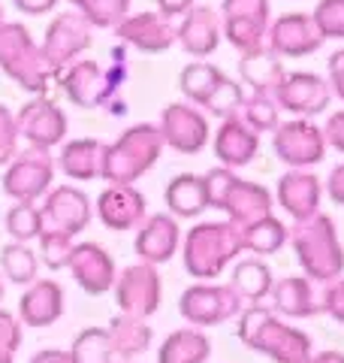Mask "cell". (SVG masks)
<instances>
[{
	"label": "cell",
	"mask_w": 344,
	"mask_h": 363,
	"mask_svg": "<svg viewBox=\"0 0 344 363\" xmlns=\"http://www.w3.org/2000/svg\"><path fill=\"white\" fill-rule=\"evenodd\" d=\"M239 339L248 348L263 351L275 363H302L311 354V339L296 327L278 321L275 312L263 303L239 312Z\"/></svg>",
	"instance_id": "6da1fadb"
},
{
	"label": "cell",
	"mask_w": 344,
	"mask_h": 363,
	"mask_svg": "<svg viewBox=\"0 0 344 363\" xmlns=\"http://www.w3.org/2000/svg\"><path fill=\"white\" fill-rule=\"evenodd\" d=\"M242 230L233 221H200L185 236V269L193 279H217L242 255Z\"/></svg>",
	"instance_id": "7a4b0ae2"
},
{
	"label": "cell",
	"mask_w": 344,
	"mask_h": 363,
	"mask_svg": "<svg viewBox=\"0 0 344 363\" xmlns=\"http://www.w3.org/2000/svg\"><path fill=\"white\" fill-rule=\"evenodd\" d=\"M160 152H164V136L154 124H133L112 145L103 149L100 179L112 182V185H133L157 164Z\"/></svg>",
	"instance_id": "3957f363"
},
{
	"label": "cell",
	"mask_w": 344,
	"mask_h": 363,
	"mask_svg": "<svg viewBox=\"0 0 344 363\" xmlns=\"http://www.w3.org/2000/svg\"><path fill=\"white\" fill-rule=\"evenodd\" d=\"M209 209H224L239 230L272 215V194L263 185L233 176V169L214 167L202 176Z\"/></svg>",
	"instance_id": "277c9868"
},
{
	"label": "cell",
	"mask_w": 344,
	"mask_h": 363,
	"mask_svg": "<svg viewBox=\"0 0 344 363\" xmlns=\"http://www.w3.org/2000/svg\"><path fill=\"white\" fill-rule=\"evenodd\" d=\"M290 242L296 248V257L305 269V279L311 281H323L329 285L332 279L341 276L344 269V252L336 233V224H332L329 215H311L305 221H296Z\"/></svg>",
	"instance_id": "5b68a950"
},
{
	"label": "cell",
	"mask_w": 344,
	"mask_h": 363,
	"mask_svg": "<svg viewBox=\"0 0 344 363\" xmlns=\"http://www.w3.org/2000/svg\"><path fill=\"white\" fill-rule=\"evenodd\" d=\"M112 70H103L94 61H79L64 76V91L70 94L73 104L94 109V106H112V97L121 91L127 79V49L118 45L112 52Z\"/></svg>",
	"instance_id": "8992f818"
},
{
	"label": "cell",
	"mask_w": 344,
	"mask_h": 363,
	"mask_svg": "<svg viewBox=\"0 0 344 363\" xmlns=\"http://www.w3.org/2000/svg\"><path fill=\"white\" fill-rule=\"evenodd\" d=\"M269 25V0H224L221 4V30L239 52L263 49Z\"/></svg>",
	"instance_id": "52a82bcc"
},
{
	"label": "cell",
	"mask_w": 344,
	"mask_h": 363,
	"mask_svg": "<svg viewBox=\"0 0 344 363\" xmlns=\"http://www.w3.org/2000/svg\"><path fill=\"white\" fill-rule=\"evenodd\" d=\"M242 300L229 285H190L178 300V312L193 327H214L242 312Z\"/></svg>",
	"instance_id": "ba28073f"
},
{
	"label": "cell",
	"mask_w": 344,
	"mask_h": 363,
	"mask_svg": "<svg viewBox=\"0 0 344 363\" xmlns=\"http://www.w3.org/2000/svg\"><path fill=\"white\" fill-rule=\"evenodd\" d=\"M272 133H275V140H272L275 155H278L287 167L305 169V167H314L323 161V155H326L323 130L308 118H293L287 124H278Z\"/></svg>",
	"instance_id": "9c48e42d"
},
{
	"label": "cell",
	"mask_w": 344,
	"mask_h": 363,
	"mask_svg": "<svg viewBox=\"0 0 344 363\" xmlns=\"http://www.w3.org/2000/svg\"><path fill=\"white\" fill-rule=\"evenodd\" d=\"M115 303H118L121 315L130 318H151L160 309V276L151 264H136L127 267L115 279Z\"/></svg>",
	"instance_id": "30bf717a"
},
{
	"label": "cell",
	"mask_w": 344,
	"mask_h": 363,
	"mask_svg": "<svg viewBox=\"0 0 344 363\" xmlns=\"http://www.w3.org/2000/svg\"><path fill=\"white\" fill-rule=\"evenodd\" d=\"M272 100H275V106L284 112L311 118V116H320V112L329 109L332 91H329L326 79L317 73H284L278 88L272 91Z\"/></svg>",
	"instance_id": "8fae6325"
},
{
	"label": "cell",
	"mask_w": 344,
	"mask_h": 363,
	"mask_svg": "<svg viewBox=\"0 0 344 363\" xmlns=\"http://www.w3.org/2000/svg\"><path fill=\"white\" fill-rule=\"evenodd\" d=\"M160 136L164 145L176 149L181 155H197L209 143V121L193 104H169L160 112Z\"/></svg>",
	"instance_id": "7c38bea8"
},
{
	"label": "cell",
	"mask_w": 344,
	"mask_h": 363,
	"mask_svg": "<svg viewBox=\"0 0 344 363\" xmlns=\"http://www.w3.org/2000/svg\"><path fill=\"white\" fill-rule=\"evenodd\" d=\"M320 45H323V37L314 28L311 16L305 13H287L278 16L269 25L266 33V49L278 58H302V55H314Z\"/></svg>",
	"instance_id": "4fadbf2b"
},
{
	"label": "cell",
	"mask_w": 344,
	"mask_h": 363,
	"mask_svg": "<svg viewBox=\"0 0 344 363\" xmlns=\"http://www.w3.org/2000/svg\"><path fill=\"white\" fill-rule=\"evenodd\" d=\"M40 221H42L40 233L76 236L79 230H85L88 221H91V203L82 191L64 185V188H57L49 197V203L40 209Z\"/></svg>",
	"instance_id": "5bb4252c"
},
{
	"label": "cell",
	"mask_w": 344,
	"mask_h": 363,
	"mask_svg": "<svg viewBox=\"0 0 344 363\" xmlns=\"http://www.w3.org/2000/svg\"><path fill=\"white\" fill-rule=\"evenodd\" d=\"M115 30H118L124 45H133L139 52L154 55V52H166L169 45H176L178 25H176V18H169L164 13H136L124 18Z\"/></svg>",
	"instance_id": "9a60e30c"
},
{
	"label": "cell",
	"mask_w": 344,
	"mask_h": 363,
	"mask_svg": "<svg viewBox=\"0 0 344 363\" xmlns=\"http://www.w3.org/2000/svg\"><path fill=\"white\" fill-rule=\"evenodd\" d=\"M181 245V230L178 221L172 215L157 212L151 218H145L136 233V255L142 257V264H166V260L178 252Z\"/></svg>",
	"instance_id": "2e32d148"
},
{
	"label": "cell",
	"mask_w": 344,
	"mask_h": 363,
	"mask_svg": "<svg viewBox=\"0 0 344 363\" xmlns=\"http://www.w3.org/2000/svg\"><path fill=\"white\" fill-rule=\"evenodd\" d=\"M73 276L79 281V288L85 294H106L115 285V260L103 252L97 242H82V245H73V255H70V264Z\"/></svg>",
	"instance_id": "e0dca14e"
},
{
	"label": "cell",
	"mask_w": 344,
	"mask_h": 363,
	"mask_svg": "<svg viewBox=\"0 0 344 363\" xmlns=\"http://www.w3.org/2000/svg\"><path fill=\"white\" fill-rule=\"evenodd\" d=\"M97 215L109 230H136L145 221V197L133 185H112L100 194Z\"/></svg>",
	"instance_id": "ac0fdd59"
},
{
	"label": "cell",
	"mask_w": 344,
	"mask_h": 363,
	"mask_svg": "<svg viewBox=\"0 0 344 363\" xmlns=\"http://www.w3.org/2000/svg\"><path fill=\"white\" fill-rule=\"evenodd\" d=\"M320 197H323V188H320V179L314 173L290 169V173H284L278 179V203L296 221H305V218H311V215H317Z\"/></svg>",
	"instance_id": "d6986e66"
},
{
	"label": "cell",
	"mask_w": 344,
	"mask_h": 363,
	"mask_svg": "<svg viewBox=\"0 0 344 363\" xmlns=\"http://www.w3.org/2000/svg\"><path fill=\"white\" fill-rule=\"evenodd\" d=\"M176 43L193 58H205L221 43V16L212 6H193L181 16V25L176 33Z\"/></svg>",
	"instance_id": "ffe728a7"
},
{
	"label": "cell",
	"mask_w": 344,
	"mask_h": 363,
	"mask_svg": "<svg viewBox=\"0 0 344 363\" xmlns=\"http://www.w3.org/2000/svg\"><path fill=\"white\" fill-rule=\"evenodd\" d=\"M91 45V25L79 13H67L49 28V40H45V64L61 67L73 61L79 52Z\"/></svg>",
	"instance_id": "44dd1931"
},
{
	"label": "cell",
	"mask_w": 344,
	"mask_h": 363,
	"mask_svg": "<svg viewBox=\"0 0 344 363\" xmlns=\"http://www.w3.org/2000/svg\"><path fill=\"white\" fill-rule=\"evenodd\" d=\"M257 149H260V133L251 130L239 116L224 118V124L214 133V155L227 169L251 164Z\"/></svg>",
	"instance_id": "7402d4cb"
},
{
	"label": "cell",
	"mask_w": 344,
	"mask_h": 363,
	"mask_svg": "<svg viewBox=\"0 0 344 363\" xmlns=\"http://www.w3.org/2000/svg\"><path fill=\"white\" fill-rule=\"evenodd\" d=\"M49 182H52L49 155H45L42 149H33L6 173V194L18 197L21 203H30L33 197L45 194Z\"/></svg>",
	"instance_id": "603a6c76"
},
{
	"label": "cell",
	"mask_w": 344,
	"mask_h": 363,
	"mask_svg": "<svg viewBox=\"0 0 344 363\" xmlns=\"http://www.w3.org/2000/svg\"><path fill=\"white\" fill-rule=\"evenodd\" d=\"M18 315L28 327H49L64 315V291L57 281H30L25 297L18 300Z\"/></svg>",
	"instance_id": "cb8c5ba5"
},
{
	"label": "cell",
	"mask_w": 344,
	"mask_h": 363,
	"mask_svg": "<svg viewBox=\"0 0 344 363\" xmlns=\"http://www.w3.org/2000/svg\"><path fill=\"white\" fill-rule=\"evenodd\" d=\"M272 309H278L287 318H311L320 312V294L314 291L311 279L287 276L281 281H272L269 291Z\"/></svg>",
	"instance_id": "d4e9b609"
},
{
	"label": "cell",
	"mask_w": 344,
	"mask_h": 363,
	"mask_svg": "<svg viewBox=\"0 0 344 363\" xmlns=\"http://www.w3.org/2000/svg\"><path fill=\"white\" fill-rule=\"evenodd\" d=\"M239 76H242V85H251L254 94L272 97V91L278 88V82L284 79V64L278 55H272L266 45H263V49H254V52H242Z\"/></svg>",
	"instance_id": "484cf974"
},
{
	"label": "cell",
	"mask_w": 344,
	"mask_h": 363,
	"mask_svg": "<svg viewBox=\"0 0 344 363\" xmlns=\"http://www.w3.org/2000/svg\"><path fill=\"white\" fill-rule=\"evenodd\" d=\"M106 333H109L115 363H130L136 354H142V351L151 345L148 324L139 321V318H130V315H115L112 324L106 327Z\"/></svg>",
	"instance_id": "4316f807"
},
{
	"label": "cell",
	"mask_w": 344,
	"mask_h": 363,
	"mask_svg": "<svg viewBox=\"0 0 344 363\" xmlns=\"http://www.w3.org/2000/svg\"><path fill=\"white\" fill-rule=\"evenodd\" d=\"M166 206L172 218H197L209 209V197H205L202 176L181 173L166 185Z\"/></svg>",
	"instance_id": "83f0119b"
},
{
	"label": "cell",
	"mask_w": 344,
	"mask_h": 363,
	"mask_svg": "<svg viewBox=\"0 0 344 363\" xmlns=\"http://www.w3.org/2000/svg\"><path fill=\"white\" fill-rule=\"evenodd\" d=\"M21 128H25L30 143H37L40 149H49V145L61 143V136L67 133V118L52 104H30L21 112Z\"/></svg>",
	"instance_id": "f1b7e54d"
},
{
	"label": "cell",
	"mask_w": 344,
	"mask_h": 363,
	"mask_svg": "<svg viewBox=\"0 0 344 363\" xmlns=\"http://www.w3.org/2000/svg\"><path fill=\"white\" fill-rule=\"evenodd\" d=\"M212 354L209 336L197 327H185L164 339V345L157 351V363H205Z\"/></svg>",
	"instance_id": "f546056e"
},
{
	"label": "cell",
	"mask_w": 344,
	"mask_h": 363,
	"mask_svg": "<svg viewBox=\"0 0 344 363\" xmlns=\"http://www.w3.org/2000/svg\"><path fill=\"white\" fill-rule=\"evenodd\" d=\"M229 288L236 291V297L248 303V306H260L269 297L272 291V272L263 260L251 257V260H239L233 269V279H229Z\"/></svg>",
	"instance_id": "4dcf8cb0"
},
{
	"label": "cell",
	"mask_w": 344,
	"mask_h": 363,
	"mask_svg": "<svg viewBox=\"0 0 344 363\" xmlns=\"http://www.w3.org/2000/svg\"><path fill=\"white\" fill-rule=\"evenodd\" d=\"M103 145L100 140H76L67 143L61 152V169L70 179H100L103 169Z\"/></svg>",
	"instance_id": "1f68e13d"
},
{
	"label": "cell",
	"mask_w": 344,
	"mask_h": 363,
	"mask_svg": "<svg viewBox=\"0 0 344 363\" xmlns=\"http://www.w3.org/2000/svg\"><path fill=\"white\" fill-rule=\"evenodd\" d=\"M221 79H224L221 67H214L209 61H190L185 70H181V76H178V88L185 91L188 104H193V106L200 109L205 100H209L212 91L217 88Z\"/></svg>",
	"instance_id": "d6a6232c"
},
{
	"label": "cell",
	"mask_w": 344,
	"mask_h": 363,
	"mask_svg": "<svg viewBox=\"0 0 344 363\" xmlns=\"http://www.w3.org/2000/svg\"><path fill=\"white\" fill-rule=\"evenodd\" d=\"M287 242V227L269 215V218H260L254 224L242 227V248L254 255H275L278 248Z\"/></svg>",
	"instance_id": "836d02e7"
},
{
	"label": "cell",
	"mask_w": 344,
	"mask_h": 363,
	"mask_svg": "<svg viewBox=\"0 0 344 363\" xmlns=\"http://www.w3.org/2000/svg\"><path fill=\"white\" fill-rule=\"evenodd\" d=\"M67 354H70L73 363H115L106 327H88V330H82Z\"/></svg>",
	"instance_id": "e575fe53"
},
{
	"label": "cell",
	"mask_w": 344,
	"mask_h": 363,
	"mask_svg": "<svg viewBox=\"0 0 344 363\" xmlns=\"http://www.w3.org/2000/svg\"><path fill=\"white\" fill-rule=\"evenodd\" d=\"M91 28H118L130 16V0H70Z\"/></svg>",
	"instance_id": "d590c367"
},
{
	"label": "cell",
	"mask_w": 344,
	"mask_h": 363,
	"mask_svg": "<svg viewBox=\"0 0 344 363\" xmlns=\"http://www.w3.org/2000/svg\"><path fill=\"white\" fill-rule=\"evenodd\" d=\"M0 267H4L6 279H13L16 285H30V281H37L40 260L25 242H13L0 252Z\"/></svg>",
	"instance_id": "8d00e7d4"
},
{
	"label": "cell",
	"mask_w": 344,
	"mask_h": 363,
	"mask_svg": "<svg viewBox=\"0 0 344 363\" xmlns=\"http://www.w3.org/2000/svg\"><path fill=\"white\" fill-rule=\"evenodd\" d=\"M239 118L254 133H266V130L278 128V106H275V100L266 94H251L242 100V106H239Z\"/></svg>",
	"instance_id": "74e56055"
},
{
	"label": "cell",
	"mask_w": 344,
	"mask_h": 363,
	"mask_svg": "<svg viewBox=\"0 0 344 363\" xmlns=\"http://www.w3.org/2000/svg\"><path fill=\"white\" fill-rule=\"evenodd\" d=\"M242 100H245L242 82H236V79L224 76L221 82H217V88L209 94V100L202 104V109H209L212 116H217V118H233V116H239V106H242Z\"/></svg>",
	"instance_id": "f35d334b"
},
{
	"label": "cell",
	"mask_w": 344,
	"mask_h": 363,
	"mask_svg": "<svg viewBox=\"0 0 344 363\" xmlns=\"http://www.w3.org/2000/svg\"><path fill=\"white\" fill-rule=\"evenodd\" d=\"M6 230L13 233L16 242L37 240L40 230H42L40 209L33 206V203H18V206H13V209H9V215H6Z\"/></svg>",
	"instance_id": "ab89813d"
},
{
	"label": "cell",
	"mask_w": 344,
	"mask_h": 363,
	"mask_svg": "<svg viewBox=\"0 0 344 363\" xmlns=\"http://www.w3.org/2000/svg\"><path fill=\"white\" fill-rule=\"evenodd\" d=\"M311 21L323 40H344V0H320Z\"/></svg>",
	"instance_id": "60d3db41"
},
{
	"label": "cell",
	"mask_w": 344,
	"mask_h": 363,
	"mask_svg": "<svg viewBox=\"0 0 344 363\" xmlns=\"http://www.w3.org/2000/svg\"><path fill=\"white\" fill-rule=\"evenodd\" d=\"M40 255L49 269H64L73 255V236L64 233H40Z\"/></svg>",
	"instance_id": "b9f144b4"
},
{
	"label": "cell",
	"mask_w": 344,
	"mask_h": 363,
	"mask_svg": "<svg viewBox=\"0 0 344 363\" xmlns=\"http://www.w3.org/2000/svg\"><path fill=\"white\" fill-rule=\"evenodd\" d=\"M320 312L344 324V279H332L320 294Z\"/></svg>",
	"instance_id": "7bdbcfd3"
},
{
	"label": "cell",
	"mask_w": 344,
	"mask_h": 363,
	"mask_svg": "<svg viewBox=\"0 0 344 363\" xmlns=\"http://www.w3.org/2000/svg\"><path fill=\"white\" fill-rule=\"evenodd\" d=\"M18 345H21V324L9 312L0 309V354L16 357Z\"/></svg>",
	"instance_id": "ee69618b"
},
{
	"label": "cell",
	"mask_w": 344,
	"mask_h": 363,
	"mask_svg": "<svg viewBox=\"0 0 344 363\" xmlns=\"http://www.w3.org/2000/svg\"><path fill=\"white\" fill-rule=\"evenodd\" d=\"M323 140H326V145H332L336 152H341V155H344V109L332 112V116L326 118Z\"/></svg>",
	"instance_id": "f6af8a7d"
},
{
	"label": "cell",
	"mask_w": 344,
	"mask_h": 363,
	"mask_svg": "<svg viewBox=\"0 0 344 363\" xmlns=\"http://www.w3.org/2000/svg\"><path fill=\"white\" fill-rule=\"evenodd\" d=\"M329 91H336L344 100V49L329 58Z\"/></svg>",
	"instance_id": "bcb514c9"
},
{
	"label": "cell",
	"mask_w": 344,
	"mask_h": 363,
	"mask_svg": "<svg viewBox=\"0 0 344 363\" xmlns=\"http://www.w3.org/2000/svg\"><path fill=\"white\" fill-rule=\"evenodd\" d=\"M326 197L332 203H338V206H344V164L332 167V173L326 179Z\"/></svg>",
	"instance_id": "7dc6e473"
},
{
	"label": "cell",
	"mask_w": 344,
	"mask_h": 363,
	"mask_svg": "<svg viewBox=\"0 0 344 363\" xmlns=\"http://www.w3.org/2000/svg\"><path fill=\"white\" fill-rule=\"evenodd\" d=\"M197 6V0H157V13H164L169 18H178L185 16L188 9Z\"/></svg>",
	"instance_id": "c3c4849f"
},
{
	"label": "cell",
	"mask_w": 344,
	"mask_h": 363,
	"mask_svg": "<svg viewBox=\"0 0 344 363\" xmlns=\"http://www.w3.org/2000/svg\"><path fill=\"white\" fill-rule=\"evenodd\" d=\"M55 4H57V0H16V6L21 9V13H28V16H42V13H49Z\"/></svg>",
	"instance_id": "681fc988"
},
{
	"label": "cell",
	"mask_w": 344,
	"mask_h": 363,
	"mask_svg": "<svg viewBox=\"0 0 344 363\" xmlns=\"http://www.w3.org/2000/svg\"><path fill=\"white\" fill-rule=\"evenodd\" d=\"M30 363H73V360H70V354H67V351L45 348V351H40V354H33Z\"/></svg>",
	"instance_id": "f907efd6"
},
{
	"label": "cell",
	"mask_w": 344,
	"mask_h": 363,
	"mask_svg": "<svg viewBox=\"0 0 344 363\" xmlns=\"http://www.w3.org/2000/svg\"><path fill=\"white\" fill-rule=\"evenodd\" d=\"M302 363H344V354H338V351H320V354H308Z\"/></svg>",
	"instance_id": "816d5d0a"
},
{
	"label": "cell",
	"mask_w": 344,
	"mask_h": 363,
	"mask_svg": "<svg viewBox=\"0 0 344 363\" xmlns=\"http://www.w3.org/2000/svg\"><path fill=\"white\" fill-rule=\"evenodd\" d=\"M0 363H13V357H6V354H0Z\"/></svg>",
	"instance_id": "f5cc1de1"
},
{
	"label": "cell",
	"mask_w": 344,
	"mask_h": 363,
	"mask_svg": "<svg viewBox=\"0 0 344 363\" xmlns=\"http://www.w3.org/2000/svg\"><path fill=\"white\" fill-rule=\"evenodd\" d=\"M0 297H4V285H0Z\"/></svg>",
	"instance_id": "db71d44e"
}]
</instances>
